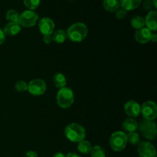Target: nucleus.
I'll list each match as a JSON object with an SVG mask.
<instances>
[{
    "instance_id": "13",
    "label": "nucleus",
    "mask_w": 157,
    "mask_h": 157,
    "mask_svg": "<svg viewBox=\"0 0 157 157\" xmlns=\"http://www.w3.org/2000/svg\"><path fill=\"white\" fill-rule=\"evenodd\" d=\"M145 25L147 28L153 32H156L157 30V12L156 10L150 11L147 15L145 19Z\"/></svg>"
},
{
    "instance_id": "21",
    "label": "nucleus",
    "mask_w": 157,
    "mask_h": 157,
    "mask_svg": "<svg viewBox=\"0 0 157 157\" xmlns=\"http://www.w3.org/2000/svg\"><path fill=\"white\" fill-rule=\"evenodd\" d=\"M131 25L135 29H142L145 26V19L142 16L136 15L131 19Z\"/></svg>"
},
{
    "instance_id": "24",
    "label": "nucleus",
    "mask_w": 157,
    "mask_h": 157,
    "mask_svg": "<svg viewBox=\"0 0 157 157\" xmlns=\"http://www.w3.org/2000/svg\"><path fill=\"white\" fill-rule=\"evenodd\" d=\"M127 142L131 144L132 145L136 146L140 143V135L138 134L137 133H136V132L129 133V134L127 135Z\"/></svg>"
},
{
    "instance_id": "27",
    "label": "nucleus",
    "mask_w": 157,
    "mask_h": 157,
    "mask_svg": "<svg viewBox=\"0 0 157 157\" xmlns=\"http://www.w3.org/2000/svg\"><path fill=\"white\" fill-rule=\"evenodd\" d=\"M127 11L125 9H122V8H119L116 11V17L118 19H123V18H124L126 17V15H127Z\"/></svg>"
},
{
    "instance_id": "34",
    "label": "nucleus",
    "mask_w": 157,
    "mask_h": 157,
    "mask_svg": "<svg viewBox=\"0 0 157 157\" xmlns=\"http://www.w3.org/2000/svg\"><path fill=\"white\" fill-rule=\"evenodd\" d=\"M53 157H65V155L61 152H58L53 155Z\"/></svg>"
},
{
    "instance_id": "16",
    "label": "nucleus",
    "mask_w": 157,
    "mask_h": 157,
    "mask_svg": "<svg viewBox=\"0 0 157 157\" xmlns=\"http://www.w3.org/2000/svg\"><path fill=\"white\" fill-rule=\"evenodd\" d=\"M52 81H53L54 84L55 85V87L58 89H61L63 87H66V84H67V79H66V77L63 75L62 73H56L53 76L52 78Z\"/></svg>"
},
{
    "instance_id": "32",
    "label": "nucleus",
    "mask_w": 157,
    "mask_h": 157,
    "mask_svg": "<svg viewBox=\"0 0 157 157\" xmlns=\"http://www.w3.org/2000/svg\"><path fill=\"white\" fill-rule=\"evenodd\" d=\"M150 41H153V42H156L157 41V35L156 33H152Z\"/></svg>"
},
{
    "instance_id": "15",
    "label": "nucleus",
    "mask_w": 157,
    "mask_h": 157,
    "mask_svg": "<svg viewBox=\"0 0 157 157\" xmlns=\"http://www.w3.org/2000/svg\"><path fill=\"white\" fill-rule=\"evenodd\" d=\"M119 2L121 8L127 12L139 7L142 2V0H120Z\"/></svg>"
},
{
    "instance_id": "22",
    "label": "nucleus",
    "mask_w": 157,
    "mask_h": 157,
    "mask_svg": "<svg viewBox=\"0 0 157 157\" xmlns=\"http://www.w3.org/2000/svg\"><path fill=\"white\" fill-rule=\"evenodd\" d=\"M90 153V157H106L105 151L101 146H95L92 147Z\"/></svg>"
},
{
    "instance_id": "3",
    "label": "nucleus",
    "mask_w": 157,
    "mask_h": 157,
    "mask_svg": "<svg viewBox=\"0 0 157 157\" xmlns=\"http://www.w3.org/2000/svg\"><path fill=\"white\" fill-rule=\"evenodd\" d=\"M57 104L60 107L66 109L70 107L75 101V94L73 90L68 87L59 89L56 96Z\"/></svg>"
},
{
    "instance_id": "12",
    "label": "nucleus",
    "mask_w": 157,
    "mask_h": 157,
    "mask_svg": "<svg viewBox=\"0 0 157 157\" xmlns=\"http://www.w3.org/2000/svg\"><path fill=\"white\" fill-rule=\"evenodd\" d=\"M152 32L147 27H144L136 30L135 33V39L140 44H146L149 42L151 38Z\"/></svg>"
},
{
    "instance_id": "1",
    "label": "nucleus",
    "mask_w": 157,
    "mask_h": 157,
    "mask_svg": "<svg viewBox=\"0 0 157 157\" xmlns=\"http://www.w3.org/2000/svg\"><path fill=\"white\" fill-rule=\"evenodd\" d=\"M87 27L84 23L77 22L67 29V37L73 42H81L87 35Z\"/></svg>"
},
{
    "instance_id": "30",
    "label": "nucleus",
    "mask_w": 157,
    "mask_h": 157,
    "mask_svg": "<svg viewBox=\"0 0 157 157\" xmlns=\"http://www.w3.org/2000/svg\"><path fill=\"white\" fill-rule=\"evenodd\" d=\"M25 156L26 157H38V153L33 150H29V151L26 152Z\"/></svg>"
},
{
    "instance_id": "25",
    "label": "nucleus",
    "mask_w": 157,
    "mask_h": 157,
    "mask_svg": "<svg viewBox=\"0 0 157 157\" xmlns=\"http://www.w3.org/2000/svg\"><path fill=\"white\" fill-rule=\"evenodd\" d=\"M24 4L29 10H35L39 6L41 0H23Z\"/></svg>"
},
{
    "instance_id": "33",
    "label": "nucleus",
    "mask_w": 157,
    "mask_h": 157,
    "mask_svg": "<svg viewBox=\"0 0 157 157\" xmlns=\"http://www.w3.org/2000/svg\"><path fill=\"white\" fill-rule=\"evenodd\" d=\"M65 157H81V156L75 153H68L67 155H66Z\"/></svg>"
},
{
    "instance_id": "6",
    "label": "nucleus",
    "mask_w": 157,
    "mask_h": 157,
    "mask_svg": "<svg viewBox=\"0 0 157 157\" xmlns=\"http://www.w3.org/2000/svg\"><path fill=\"white\" fill-rule=\"evenodd\" d=\"M38 21V15L33 10H25L19 15L18 24L25 28L35 26Z\"/></svg>"
},
{
    "instance_id": "11",
    "label": "nucleus",
    "mask_w": 157,
    "mask_h": 157,
    "mask_svg": "<svg viewBox=\"0 0 157 157\" xmlns=\"http://www.w3.org/2000/svg\"><path fill=\"white\" fill-rule=\"evenodd\" d=\"M140 106L137 102L134 101H130L124 105V111L127 116L130 118L136 117L140 113Z\"/></svg>"
},
{
    "instance_id": "20",
    "label": "nucleus",
    "mask_w": 157,
    "mask_h": 157,
    "mask_svg": "<svg viewBox=\"0 0 157 157\" xmlns=\"http://www.w3.org/2000/svg\"><path fill=\"white\" fill-rule=\"evenodd\" d=\"M92 149L91 144L87 140H82L78 143V151L83 154H88L90 153Z\"/></svg>"
},
{
    "instance_id": "10",
    "label": "nucleus",
    "mask_w": 157,
    "mask_h": 157,
    "mask_svg": "<svg viewBox=\"0 0 157 157\" xmlns=\"http://www.w3.org/2000/svg\"><path fill=\"white\" fill-rule=\"evenodd\" d=\"M55 22L50 18L44 17L38 21V29L44 35H52L55 30Z\"/></svg>"
},
{
    "instance_id": "26",
    "label": "nucleus",
    "mask_w": 157,
    "mask_h": 157,
    "mask_svg": "<svg viewBox=\"0 0 157 157\" xmlns=\"http://www.w3.org/2000/svg\"><path fill=\"white\" fill-rule=\"evenodd\" d=\"M15 90L18 92H25L28 90V84L24 81H18L15 84Z\"/></svg>"
},
{
    "instance_id": "2",
    "label": "nucleus",
    "mask_w": 157,
    "mask_h": 157,
    "mask_svg": "<svg viewBox=\"0 0 157 157\" xmlns=\"http://www.w3.org/2000/svg\"><path fill=\"white\" fill-rule=\"evenodd\" d=\"M64 134L71 142L79 143L85 138L86 130L83 126L77 123H72L66 127Z\"/></svg>"
},
{
    "instance_id": "29",
    "label": "nucleus",
    "mask_w": 157,
    "mask_h": 157,
    "mask_svg": "<svg viewBox=\"0 0 157 157\" xmlns=\"http://www.w3.org/2000/svg\"><path fill=\"white\" fill-rule=\"evenodd\" d=\"M43 41L45 44H51L52 42V35H44L43 37Z\"/></svg>"
},
{
    "instance_id": "28",
    "label": "nucleus",
    "mask_w": 157,
    "mask_h": 157,
    "mask_svg": "<svg viewBox=\"0 0 157 157\" xmlns=\"http://www.w3.org/2000/svg\"><path fill=\"white\" fill-rule=\"evenodd\" d=\"M143 6L145 10H151L153 8V4L152 0H145L143 3Z\"/></svg>"
},
{
    "instance_id": "5",
    "label": "nucleus",
    "mask_w": 157,
    "mask_h": 157,
    "mask_svg": "<svg viewBox=\"0 0 157 157\" xmlns=\"http://www.w3.org/2000/svg\"><path fill=\"white\" fill-rule=\"evenodd\" d=\"M141 134L147 140H154L156 136V124L152 121H143L138 126Z\"/></svg>"
},
{
    "instance_id": "8",
    "label": "nucleus",
    "mask_w": 157,
    "mask_h": 157,
    "mask_svg": "<svg viewBox=\"0 0 157 157\" xmlns=\"http://www.w3.org/2000/svg\"><path fill=\"white\" fill-rule=\"evenodd\" d=\"M140 113L147 121H153L157 117V106L153 101H147L140 107Z\"/></svg>"
},
{
    "instance_id": "23",
    "label": "nucleus",
    "mask_w": 157,
    "mask_h": 157,
    "mask_svg": "<svg viewBox=\"0 0 157 157\" xmlns=\"http://www.w3.org/2000/svg\"><path fill=\"white\" fill-rule=\"evenodd\" d=\"M20 14L17 11L14 9H10L6 13V19L9 21V22H18L19 19Z\"/></svg>"
},
{
    "instance_id": "17",
    "label": "nucleus",
    "mask_w": 157,
    "mask_h": 157,
    "mask_svg": "<svg viewBox=\"0 0 157 157\" xmlns=\"http://www.w3.org/2000/svg\"><path fill=\"white\" fill-rule=\"evenodd\" d=\"M103 6L107 12H116L121 7V5L119 0H104Z\"/></svg>"
},
{
    "instance_id": "14",
    "label": "nucleus",
    "mask_w": 157,
    "mask_h": 157,
    "mask_svg": "<svg viewBox=\"0 0 157 157\" xmlns=\"http://www.w3.org/2000/svg\"><path fill=\"white\" fill-rule=\"evenodd\" d=\"M21 27L18 22H9L4 28L5 35L8 36H15L21 32Z\"/></svg>"
},
{
    "instance_id": "9",
    "label": "nucleus",
    "mask_w": 157,
    "mask_h": 157,
    "mask_svg": "<svg viewBox=\"0 0 157 157\" xmlns=\"http://www.w3.org/2000/svg\"><path fill=\"white\" fill-rule=\"evenodd\" d=\"M137 151L140 157H156V150L154 146L150 142L144 141L138 144Z\"/></svg>"
},
{
    "instance_id": "19",
    "label": "nucleus",
    "mask_w": 157,
    "mask_h": 157,
    "mask_svg": "<svg viewBox=\"0 0 157 157\" xmlns=\"http://www.w3.org/2000/svg\"><path fill=\"white\" fill-rule=\"evenodd\" d=\"M52 36V41H55V43H58V44H62L67 38V34H66L65 31H64L63 29H59V30L54 32Z\"/></svg>"
},
{
    "instance_id": "31",
    "label": "nucleus",
    "mask_w": 157,
    "mask_h": 157,
    "mask_svg": "<svg viewBox=\"0 0 157 157\" xmlns=\"http://www.w3.org/2000/svg\"><path fill=\"white\" fill-rule=\"evenodd\" d=\"M6 40V35L2 29H0V44H2Z\"/></svg>"
},
{
    "instance_id": "18",
    "label": "nucleus",
    "mask_w": 157,
    "mask_h": 157,
    "mask_svg": "<svg viewBox=\"0 0 157 157\" xmlns=\"http://www.w3.org/2000/svg\"><path fill=\"white\" fill-rule=\"evenodd\" d=\"M138 123L133 118H127L123 123V128L127 132H135L138 129Z\"/></svg>"
},
{
    "instance_id": "7",
    "label": "nucleus",
    "mask_w": 157,
    "mask_h": 157,
    "mask_svg": "<svg viewBox=\"0 0 157 157\" xmlns=\"http://www.w3.org/2000/svg\"><path fill=\"white\" fill-rule=\"evenodd\" d=\"M47 89V85L44 80L36 78L33 79L28 84V90L31 94L34 96H40L42 95Z\"/></svg>"
},
{
    "instance_id": "4",
    "label": "nucleus",
    "mask_w": 157,
    "mask_h": 157,
    "mask_svg": "<svg viewBox=\"0 0 157 157\" xmlns=\"http://www.w3.org/2000/svg\"><path fill=\"white\" fill-rule=\"evenodd\" d=\"M127 144V134L124 132L117 131L110 138V145L113 151L121 152L126 147Z\"/></svg>"
}]
</instances>
